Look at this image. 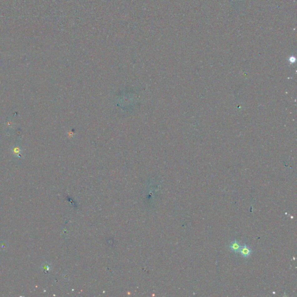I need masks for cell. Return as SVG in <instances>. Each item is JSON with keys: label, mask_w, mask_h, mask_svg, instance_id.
Returning a JSON list of instances; mask_svg holds the SVG:
<instances>
[{"label": "cell", "mask_w": 297, "mask_h": 297, "mask_svg": "<svg viewBox=\"0 0 297 297\" xmlns=\"http://www.w3.org/2000/svg\"><path fill=\"white\" fill-rule=\"evenodd\" d=\"M241 246V244H240L237 240H234L230 243L229 245V248L230 251L235 253H239L240 248Z\"/></svg>", "instance_id": "obj_2"}, {"label": "cell", "mask_w": 297, "mask_h": 297, "mask_svg": "<svg viewBox=\"0 0 297 297\" xmlns=\"http://www.w3.org/2000/svg\"><path fill=\"white\" fill-rule=\"evenodd\" d=\"M239 253L245 258H247L251 255L252 251L251 248L245 244H241Z\"/></svg>", "instance_id": "obj_1"}]
</instances>
